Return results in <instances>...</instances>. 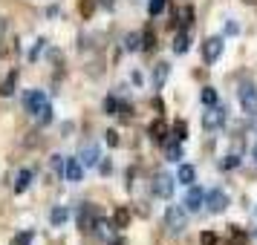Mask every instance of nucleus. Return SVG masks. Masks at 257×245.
I'll return each instance as SVG.
<instances>
[{
	"label": "nucleus",
	"mask_w": 257,
	"mask_h": 245,
	"mask_svg": "<svg viewBox=\"0 0 257 245\" xmlns=\"http://www.w3.org/2000/svg\"><path fill=\"white\" fill-rule=\"evenodd\" d=\"M225 118H228V107L225 104H211V107H205V113H202V130L205 133H217V130L225 124Z\"/></svg>",
	"instance_id": "f257e3e1"
},
{
	"label": "nucleus",
	"mask_w": 257,
	"mask_h": 245,
	"mask_svg": "<svg viewBox=\"0 0 257 245\" xmlns=\"http://www.w3.org/2000/svg\"><path fill=\"white\" fill-rule=\"evenodd\" d=\"M165 225L171 233H182L188 228V210L185 205H168L165 208Z\"/></svg>",
	"instance_id": "f03ea898"
},
{
	"label": "nucleus",
	"mask_w": 257,
	"mask_h": 245,
	"mask_svg": "<svg viewBox=\"0 0 257 245\" xmlns=\"http://www.w3.org/2000/svg\"><path fill=\"white\" fill-rule=\"evenodd\" d=\"M174 185H176V176H171V173H156V176H153V196L171 199V196H174Z\"/></svg>",
	"instance_id": "7ed1b4c3"
},
{
	"label": "nucleus",
	"mask_w": 257,
	"mask_h": 245,
	"mask_svg": "<svg viewBox=\"0 0 257 245\" xmlns=\"http://www.w3.org/2000/svg\"><path fill=\"white\" fill-rule=\"evenodd\" d=\"M228 193L222 190V187H211V190H205V205H208L211 213H222V210L228 208Z\"/></svg>",
	"instance_id": "20e7f679"
},
{
	"label": "nucleus",
	"mask_w": 257,
	"mask_h": 245,
	"mask_svg": "<svg viewBox=\"0 0 257 245\" xmlns=\"http://www.w3.org/2000/svg\"><path fill=\"white\" fill-rule=\"evenodd\" d=\"M222 49H225V41H222L220 35L205 38V44H202V61H205V64H214V61H220Z\"/></svg>",
	"instance_id": "39448f33"
},
{
	"label": "nucleus",
	"mask_w": 257,
	"mask_h": 245,
	"mask_svg": "<svg viewBox=\"0 0 257 245\" xmlns=\"http://www.w3.org/2000/svg\"><path fill=\"white\" fill-rule=\"evenodd\" d=\"M182 205H185L188 213H197V210L205 205V190H202V187H197V185H191V187H188L185 202H182Z\"/></svg>",
	"instance_id": "423d86ee"
},
{
	"label": "nucleus",
	"mask_w": 257,
	"mask_h": 245,
	"mask_svg": "<svg viewBox=\"0 0 257 245\" xmlns=\"http://www.w3.org/2000/svg\"><path fill=\"white\" fill-rule=\"evenodd\" d=\"M61 176H64L67 182H81V179H84V164H81V159H75V156L64 159V170H61Z\"/></svg>",
	"instance_id": "0eeeda50"
},
{
	"label": "nucleus",
	"mask_w": 257,
	"mask_h": 245,
	"mask_svg": "<svg viewBox=\"0 0 257 245\" xmlns=\"http://www.w3.org/2000/svg\"><path fill=\"white\" fill-rule=\"evenodd\" d=\"M240 104H243V113H248V116H254L257 113V90H254V84H243V87H240Z\"/></svg>",
	"instance_id": "6e6552de"
},
{
	"label": "nucleus",
	"mask_w": 257,
	"mask_h": 245,
	"mask_svg": "<svg viewBox=\"0 0 257 245\" xmlns=\"http://www.w3.org/2000/svg\"><path fill=\"white\" fill-rule=\"evenodd\" d=\"M44 104H47V93H44V90H29V93L24 95V107H26V113H32V116H35Z\"/></svg>",
	"instance_id": "1a4fd4ad"
},
{
	"label": "nucleus",
	"mask_w": 257,
	"mask_h": 245,
	"mask_svg": "<svg viewBox=\"0 0 257 245\" xmlns=\"http://www.w3.org/2000/svg\"><path fill=\"white\" fill-rule=\"evenodd\" d=\"M78 159H81L84 167H95V164L101 162V150H98V144H95V141H87V144L81 147V156H78Z\"/></svg>",
	"instance_id": "9d476101"
},
{
	"label": "nucleus",
	"mask_w": 257,
	"mask_h": 245,
	"mask_svg": "<svg viewBox=\"0 0 257 245\" xmlns=\"http://www.w3.org/2000/svg\"><path fill=\"white\" fill-rule=\"evenodd\" d=\"M95 222H98L95 208L90 202H84L81 208H78V228H81V231H90V228H95Z\"/></svg>",
	"instance_id": "9b49d317"
},
{
	"label": "nucleus",
	"mask_w": 257,
	"mask_h": 245,
	"mask_svg": "<svg viewBox=\"0 0 257 245\" xmlns=\"http://www.w3.org/2000/svg\"><path fill=\"white\" fill-rule=\"evenodd\" d=\"M168 75H171V64H168V61H159V64L153 67V72H151L153 87H156V90H162L165 81H168Z\"/></svg>",
	"instance_id": "f8f14e48"
},
{
	"label": "nucleus",
	"mask_w": 257,
	"mask_h": 245,
	"mask_svg": "<svg viewBox=\"0 0 257 245\" xmlns=\"http://www.w3.org/2000/svg\"><path fill=\"white\" fill-rule=\"evenodd\" d=\"M176 182H182L185 187H191L197 182V167L188 162H179V170H176Z\"/></svg>",
	"instance_id": "ddd939ff"
},
{
	"label": "nucleus",
	"mask_w": 257,
	"mask_h": 245,
	"mask_svg": "<svg viewBox=\"0 0 257 245\" xmlns=\"http://www.w3.org/2000/svg\"><path fill=\"white\" fill-rule=\"evenodd\" d=\"M70 216H72V210L67 208V205H55L52 213H49V222H52L55 228H61V225H67V222H70Z\"/></svg>",
	"instance_id": "4468645a"
},
{
	"label": "nucleus",
	"mask_w": 257,
	"mask_h": 245,
	"mask_svg": "<svg viewBox=\"0 0 257 245\" xmlns=\"http://www.w3.org/2000/svg\"><path fill=\"white\" fill-rule=\"evenodd\" d=\"M29 185H32V170L29 167H21L18 176H15V193H26Z\"/></svg>",
	"instance_id": "2eb2a0df"
},
{
	"label": "nucleus",
	"mask_w": 257,
	"mask_h": 245,
	"mask_svg": "<svg viewBox=\"0 0 257 245\" xmlns=\"http://www.w3.org/2000/svg\"><path fill=\"white\" fill-rule=\"evenodd\" d=\"M35 121H38V127H49V124L55 121V110H52V104H49V101L35 113Z\"/></svg>",
	"instance_id": "dca6fc26"
},
{
	"label": "nucleus",
	"mask_w": 257,
	"mask_h": 245,
	"mask_svg": "<svg viewBox=\"0 0 257 245\" xmlns=\"http://www.w3.org/2000/svg\"><path fill=\"white\" fill-rule=\"evenodd\" d=\"M185 159V150H182V141H171L168 147H165V162H182Z\"/></svg>",
	"instance_id": "f3484780"
},
{
	"label": "nucleus",
	"mask_w": 257,
	"mask_h": 245,
	"mask_svg": "<svg viewBox=\"0 0 257 245\" xmlns=\"http://www.w3.org/2000/svg\"><path fill=\"white\" fill-rule=\"evenodd\" d=\"M188 49H191V35H188V29H182V32L174 38V52L176 55H185Z\"/></svg>",
	"instance_id": "a211bd4d"
},
{
	"label": "nucleus",
	"mask_w": 257,
	"mask_h": 245,
	"mask_svg": "<svg viewBox=\"0 0 257 245\" xmlns=\"http://www.w3.org/2000/svg\"><path fill=\"white\" fill-rule=\"evenodd\" d=\"M124 49H127V52H139L142 49V32H130V35L124 38Z\"/></svg>",
	"instance_id": "6ab92c4d"
},
{
	"label": "nucleus",
	"mask_w": 257,
	"mask_h": 245,
	"mask_svg": "<svg viewBox=\"0 0 257 245\" xmlns=\"http://www.w3.org/2000/svg\"><path fill=\"white\" fill-rule=\"evenodd\" d=\"M104 113L107 116H118L121 113V101H118L116 95H107L104 98Z\"/></svg>",
	"instance_id": "aec40b11"
},
{
	"label": "nucleus",
	"mask_w": 257,
	"mask_h": 245,
	"mask_svg": "<svg viewBox=\"0 0 257 245\" xmlns=\"http://www.w3.org/2000/svg\"><path fill=\"white\" fill-rule=\"evenodd\" d=\"M199 101H202L205 107L217 104V90H214V87H202V93H199Z\"/></svg>",
	"instance_id": "412c9836"
},
{
	"label": "nucleus",
	"mask_w": 257,
	"mask_h": 245,
	"mask_svg": "<svg viewBox=\"0 0 257 245\" xmlns=\"http://www.w3.org/2000/svg\"><path fill=\"white\" fill-rule=\"evenodd\" d=\"M165 6H168V0H151V3H148V15H151V18H159V15L165 12Z\"/></svg>",
	"instance_id": "4be33fe9"
},
{
	"label": "nucleus",
	"mask_w": 257,
	"mask_h": 245,
	"mask_svg": "<svg viewBox=\"0 0 257 245\" xmlns=\"http://www.w3.org/2000/svg\"><path fill=\"white\" fill-rule=\"evenodd\" d=\"M220 167H222V170H234V167H240V156H237V153L225 156V159L220 162Z\"/></svg>",
	"instance_id": "5701e85b"
},
{
	"label": "nucleus",
	"mask_w": 257,
	"mask_h": 245,
	"mask_svg": "<svg viewBox=\"0 0 257 245\" xmlns=\"http://www.w3.org/2000/svg\"><path fill=\"white\" fill-rule=\"evenodd\" d=\"M174 139L176 141H185L188 139V124H185V121H176V124H174Z\"/></svg>",
	"instance_id": "b1692460"
},
{
	"label": "nucleus",
	"mask_w": 257,
	"mask_h": 245,
	"mask_svg": "<svg viewBox=\"0 0 257 245\" xmlns=\"http://www.w3.org/2000/svg\"><path fill=\"white\" fill-rule=\"evenodd\" d=\"M127 222H130L127 208H118V210H116V228H127Z\"/></svg>",
	"instance_id": "393cba45"
},
{
	"label": "nucleus",
	"mask_w": 257,
	"mask_h": 245,
	"mask_svg": "<svg viewBox=\"0 0 257 245\" xmlns=\"http://www.w3.org/2000/svg\"><path fill=\"white\" fill-rule=\"evenodd\" d=\"M151 139L153 141H165V127L159 124V121H153L151 124Z\"/></svg>",
	"instance_id": "a878e982"
},
{
	"label": "nucleus",
	"mask_w": 257,
	"mask_h": 245,
	"mask_svg": "<svg viewBox=\"0 0 257 245\" xmlns=\"http://www.w3.org/2000/svg\"><path fill=\"white\" fill-rule=\"evenodd\" d=\"M41 52H47V41H44V38L35 41V49L29 52V61H38V58H41Z\"/></svg>",
	"instance_id": "bb28decb"
},
{
	"label": "nucleus",
	"mask_w": 257,
	"mask_h": 245,
	"mask_svg": "<svg viewBox=\"0 0 257 245\" xmlns=\"http://www.w3.org/2000/svg\"><path fill=\"white\" fill-rule=\"evenodd\" d=\"M222 35H228V38L240 35V26H237V21H225V26H222Z\"/></svg>",
	"instance_id": "cd10ccee"
},
{
	"label": "nucleus",
	"mask_w": 257,
	"mask_h": 245,
	"mask_svg": "<svg viewBox=\"0 0 257 245\" xmlns=\"http://www.w3.org/2000/svg\"><path fill=\"white\" fill-rule=\"evenodd\" d=\"M15 75H18V72H12V75L3 81V87H0V93H3V95H12L15 93Z\"/></svg>",
	"instance_id": "c85d7f7f"
},
{
	"label": "nucleus",
	"mask_w": 257,
	"mask_h": 245,
	"mask_svg": "<svg viewBox=\"0 0 257 245\" xmlns=\"http://www.w3.org/2000/svg\"><path fill=\"white\" fill-rule=\"evenodd\" d=\"M29 242H32V231H24V233H18V236H15L12 245H29Z\"/></svg>",
	"instance_id": "c756f323"
},
{
	"label": "nucleus",
	"mask_w": 257,
	"mask_h": 245,
	"mask_svg": "<svg viewBox=\"0 0 257 245\" xmlns=\"http://www.w3.org/2000/svg\"><path fill=\"white\" fill-rule=\"evenodd\" d=\"M104 136H107V144H110V147H116V144H118V133H116V130H107Z\"/></svg>",
	"instance_id": "7c9ffc66"
},
{
	"label": "nucleus",
	"mask_w": 257,
	"mask_h": 245,
	"mask_svg": "<svg viewBox=\"0 0 257 245\" xmlns=\"http://www.w3.org/2000/svg\"><path fill=\"white\" fill-rule=\"evenodd\" d=\"M98 167H101V176H110V173H113V164H110V162H98Z\"/></svg>",
	"instance_id": "2f4dec72"
},
{
	"label": "nucleus",
	"mask_w": 257,
	"mask_h": 245,
	"mask_svg": "<svg viewBox=\"0 0 257 245\" xmlns=\"http://www.w3.org/2000/svg\"><path fill=\"white\" fill-rule=\"evenodd\" d=\"M202 245H217V236L214 233H202Z\"/></svg>",
	"instance_id": "473e14b6"
},
{
	"label": "nucleus",
	"mask_w": 257,
	"mask_h": 245,
	"mask_svg": "<svg viewBox=\"0 0 257 245\" xmlns=\"http://www.w3.org/2000/svg\"><path fill=\"white\" fill-rule=\"evenodd\" d=\"M130 81H133L136 87H139V84L145 81V78H142V72H130Z\"/></svg>",
	"instance_id": "72a5a7b5"
},
{
	"label": "nucleus",
	"mask_w": 257,
	"mask_h": 245,
	"mask_svg": "<svg viewBox=\"0 0 257 245\" xmlns=\"http://www.w3.org/2000/svg\"><path fill=\"white\" fill-rule=\"evenodd\" d=\"M3 32H6V18L0 15V35H3Z\"/></svg>",
	"instance_id": "f704fd0d"
},
{
	"label": "nucleus",
	"mask_w": 257,
	"mask_h": 245,
	"mask_svg": "<svg viewBox=\"0 0 257 245\" xmlns=\"http://www.w3.org/2000/svg\"><path fill=\"white\" fill-rule=\"evenodd\" d=\"M251 159L257 162V141H254V147H251Z\"/></svg>",
	"instance_id": "c9c22d12"
},
{
	"label": "nucleus",
	"mask_w": 257,
	"mask_h": 245,
	"mask_svg": "<svg viewBox=\"0 0 257 245\" xmlns=\"http://www.w3.org/2000/svg\"><path fill=\"white\" fill-rule=\"evenodd\" d=\"M251 127H254V133H257V113H254V118H251Z\"/></svg>",
	"instance_id": "e433bc0d"
},
{
	"label": "nucleus",
	"mask_w": 257,
	"mask_h": 245,
	"mask_svg": "<svg viewBox=\"0 0 257 245\" xmlns=\"http://www.w3.org/2000/svg\"><path fill=\"white\" fill-rule=\"evenodd\" d=\"M254 216H257V205H254Z\"/></svg>",
	"instance_id": "4c0bfd02"
},
{
	"label": "nucleus",
	"mask_w": 257,
	"mask_h": 245,
	"mask_svg": "<svg viewBox=\"0 0 257 245\" xmlns=\"http://www.w3.org/2000/svg\"><path fill=\"white\" fill-rule=\"evenodd\" d=\"M254 236H257V231H254Z\"/></svg>",
	"instance_id": "58836bf2"
}]
</instances>
